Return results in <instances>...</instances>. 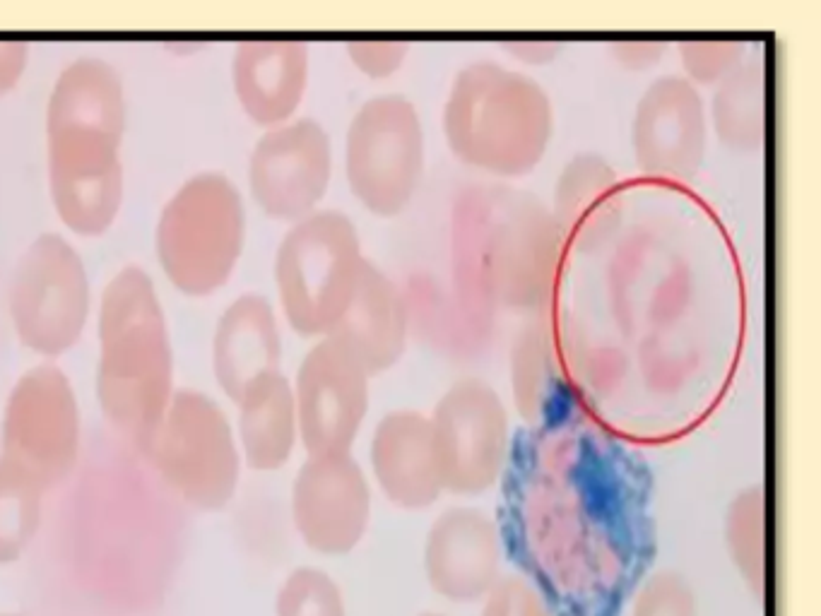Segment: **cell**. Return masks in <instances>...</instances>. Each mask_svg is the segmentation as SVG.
Masks as SVG:
<instances>
[{"label":"cell","mask_w":821,"mask_h":616,"mask_svg":"<svg viewBox=\"0 0 821 616\" xmlns=\"http://www.w3.org/2000/svg\"><path fill=\"white\" fill-rule=\"evenodd\" d=\"M422 616H441V614H422Z\"/></svg>","instance_id":"cell-36"},{"label":"cell","mask_w":821,"mask_h":616,"mask_svg":"<svg viewBox=\"0 0 821 616\" xmlns=\"http://www.w3.org/2000/svg\"><path fill=\"white\" fill-rule=\"evenodd\" d=\"M44 489L0 455V566L15 564L37 537Z\"/></svg>","instance_id":"cell-26"},{"label":"cell","mask_w":821,"mask_h":616,"mask_svg":"<svg viewBox=\"0 0 821 616\" xmlns=\"http://www.w3.org/2000/svg\"><path fill=\"white\" fill-rule=\"evenodd\" d=\"M482 616H549L537 590L521 576L499 578L484 597Z\"/></svg>","instance_id":"cell-30"},{"label":"cell","mask_w":821,"mask_h":616,"mask_svg":"<svg viewBox=\"0 0 821 616\" xmlns=\"http://www.w3.org/2000/svg\"><path fill=\"white\" fill-rule=\"evenodd\" d=\"M369 378L338 337H321L306 352L292 390L309 458L350 453L369 412Z\"/></svg>","instance_id":"cell-12"},{"label":"cell","mask_w":821,"mask_h":616,"mask_svg":"<svg viewBox=\"0 0 821 616\" xmlns=\"http://www.w3.org/2000/svg\"><path fill=\"white\" fill-rule=\"evenodd\" d=\"M244 239V200L220 171H203L183 183L164 205L155 231L164 275L188 296H208L227 284Z\"/></svg>","instance_id":"cell-4"},{"label":"cell","mask_w":821,"mask_h":616,"mask_svg":"<svg viewBox=\"0 0 821 616\" xmlns=\"http://www.w3.org/2000/svg\"><path fill=\"white\" fill-rule=\"evenodd\" d=\"M371 470L393 506L422 511L441 496L429 417L415 410L388 412L371 436Z\"/></svg>","instance_id":"cell-18"},{"label":"cell","mask_w":821,"mask_h":616,"mask_svg":"<svg viewBox=\"0 0 821 616\" xmlns=\"http://www.w3.org/2000/svg\"><path fill=\"white\" fill-rule=\"evenodd\" d=\"M275 616H347L345 597L326 571L301 566L277 590Z\"/></svg>","instance_id":"cell-27"},{"label":"cell","mask_w":821,"mask_h":616,"mask_svg":"<svg viewBox=\"0 0 821 616\" xmlns=\"http://www.w3.org/2000/svg\"><path fill=\"white\" fill-rule=\"evenodd\" d=\"M554 133L549 94L533 77L492 61L465 65L444 106V135L453 157L494 176L530 174Z\"/></svg>","instance_id":"cell-3"},{"label":"cell","mask_w":821,"mask_h":616,"mask_svg":"<svg viewBox=\"0 0 821 616\" xmlns=\"http://www.w3.org/2000/svg\"><path fill=\"white\" fill-rule=\"evenodd\" d=\"M174 354L155 284L138 265L111 277L99 308L97 398L116 431L143 450L174 395Z\"/></svg>","instance_id":"cell-2"},{"label":"cell","mask_w":821,"mask_h":616,"mask_svg":"<svg viewBox=\"0 0 821 616\" xmlns=\"http://www.w3.org/2000/svg\"><path fill=\"white\" fill-rule=\"evenodd\" d=\"M410 44L407 41H350L347 56L359 73L371 80L391 77L403 68Z\"/></svg>","instance_id":"cell-31"},{"label":"cell","mask_w":821,"mask_h":616,"mask_svg":"<svg viewBox=\"0 0 821 616\" xmlns=\"http://www.w3.org/2000/svg\"><path fill=\"white\" fill-rule=\"evenodd\" d=\"M143 453L198 511H222L239 487L241 455L227 414L208 395L176 390Z\"/></svg>","instance_id":"cell-6"},{"label":"cell","mask_w":821,"mask_h":616,"mask_svg":"<svg viewBox=\"0 0 821 616\" xmlns=\"http://www.w3.org/2000/svg\"><path fill=\"white\" fill-rule=\"evenodd\" d=\"M362 361L369 376L398 364L407 345V304L400 287L371 260H364L350 306L330 330Z\"/></svg>","instance_id":"cell-19"},{"label":"cell","mask_w":821,"mask_h":616,"mask_svg":"<svg viewBox=\"0 0 821 616\" xmlns=\"http://www.w3.org/2000/svg\"><path fill=\"white\" fill-rule=\"evenodd\" d=\"M282 337L273 306L261 294H241L217 323L212 369L229 400L239 402L253 381L280 371Z\"/></svg>","instance_id":"cell-21"},{"label":"cell","mask_w":821,"mask_h":616,"mask_svg":"<svg viewBox=\"0 0 821 616\" xmlns=\"http://www.w3.org/2000/svg\"><path fill=\"white\" fill-rule=\"evenodd\" d=\"M352 219L321 210L292 224L275 256L282 311L294 333L326 337L350 306L364 265Z\"/></svg>","instance_id":"cell-5"},{"label":"cell","mask_w":821,"mask_h":616,"mask_svg":"<svg viewBox=\"0 0 821 616\" xmlns=\"http://www.w3.org/2000/svg\"><path fill=\"white\" fill-rule=\"evenodd\" d=\"M441 487L458 496L492 489L509 450V412L480 378H463L441 395L429 417Z\"/></svg>","instance_id":"cell-11"},{"label":"cell","mask_w":821,"mask_h":616,"mask_svg":"<svg viewBox=\"0 0 821 616\" xmlns=\"http://www.w3.org/2000/svg\"><path fill=\"white\" fill-rule=\"evenodd\" d=\"M232 80L241 109L253 123L282 126L299 109L309 85V46L294 39L239 41Z\"/></svg>","instance_id":"cell-17"},{"label":"cell","mask_w":821,"mask_h":616,"mask_svg":"<svg viewBox=\"0 0 821 616\" xmlns=\"http://www.w3.org/2000/svg\"><path fill=\"white\" fill-rule=\"evenodd\" d=\"M239 438L251 470L273 472L287 465L297 446V407L294 390L280 371L265 373L241 395Z\"/></svg>","instance_id":"cell-22"},{"label":"cell","mask_w":821,"mask_h":616,"mask_svg":"<svg viewBox=\"0 0 821 616\" xmlns=\"http://www.w3.org/2000/svg\"><path fill=\"white\" fill-rule=\"evenodd\" d=\"M725 544L754 600L764 604L769 568H766V491L742 489L725 513Z\"/></svg>","instance_id":"cell-25"},{"label":"cell","mask_w":821,"mask_h":616,"mask_svg":"<svg viewBox=\"0 0 821 616\" xmlns=\"http://www.w3.org/2000/svg\"><path fill=\"white\" fill-rule=\"evenodd\" d=\"M345 171L354 198L371 215H400L424 174L417 106L403 94H381L359 106L347 128Z\"/></svg>","instance_id":"cell-8"},{"label":"cell","mask_w":821,"mask_h":616,"mask_svg":"<svg viewBox=\"0 0 821 616\" xmlns=\"http://www.w3.org/2000/svg\"><path fill=\"white\" fill-rule=\"evenodd\" d=\"M511 385L525 422H542L559 405L569 390V364L557 323L535 318L518 333L511 347Z\"/></svg>","instance_id":"cell-23"},{"label":"cell","mask_w":821,"mask_h":616,"mask_svg":"<svg viewBox=\"0 0 821 616\" xmlns=\"http://www.w3.org/2000/svg\"><path fill=\"white\" fill-rule=\"evenodd\" d=\"M0 616H20V614H0Z\"/></svg>","instance_id":"cell-35"},{"label":"cell","mask_w":821,"mask_h":616,"mask_svg":"<svg viewBox=\"0 0 821 616\" xmlns=\"http://www.w3.org/2000/svg\"><path fill=\"white\" fill-rule=\"evenodd\" d=\"M706 145V109L699 90L684 75L653 80L631 121V147L641 174L687 181L704 164Z\"/></svg>","instance_id":"cell-15"},{"label":"cell","mask_w":821,"mask_h":616,"mask_svg":"<svg viewBox=\"0 0 821 616\" xmlns=\"http://www.w3.org/2000/svg\"><path fill=\"white\" fill-rule=\"evenodd\" d=\"M631 616H699L694 590L675 571H660L643 583Z\"/></svg>","instance_id":"cell-29"},{"label":"cell","mask_w":821,"mask_h":616,"mask_svg":"<svg viewBox=\"0 0 821 616\" xmlns=\"http://www.w3.org/2000/svg\"><path fill=\"white\" fill-rule=\"evenodd\" d=\"M711 121L720 145L735 152H756L766 142L769 80L759 61H742L716 85Z\"/></svg>","instance_id":"cell-24"},{"label":"cell","mask_w":821,"mask_h":616,"mask_svg":"<svg viewBox=\"0 0 821 616\" xmlns=\"http://www.w3.org/2000/svg\"><path fill=\"white\" fill-rule=\"evenodd\" d=\"M123 130L121 77L102 58H75L58 75L46 109L51 200L75 234L102 236L121 210Z\"/></svg>","instance_id":"cell-1"},{"label":"cell","mask_w":821,"mask_h":616,"mask_svg":"<svg viewBox=\"0 0 821 616\" xmlns=\"http://www.w3.org/2000/svg\"><path fill=\"white\" fill-rule=\"evenodd\" d=\"M333 147L313 118L270 128L248 159V186L261 210L280 222H301L326 198Z\"/></svg>","instance_id":"cell-13"},{"label":"cell","mask_w":821,"mask_h":616,"mask_svg":"<svg viewBox=\"0 0 821 616\" xmlns=\"http://www.w3.org/2000/svg\"><path fill=\"white\" fill-rule=\"evenodd\" d=\"M679 63L684 68V77L691 85H708L716 87L723 77H728L732 70L744 61L747 46L742 41H682L677 46Z\"/></svg>","instance_id":"cell-28"},{"label":"cell","mask_w":821,"mask_h":616,"mask_svg":"<svg viewBox=\"0 0 821 616\" xmlns=\"http://www.w3.org/2000/svg\"><path fill=\"white\" fill-rule=\"evenodd\" d=\"M612 51L624 68L646 70L660 61V56L665 53V44H658V41H619V44L612 46Z\"/></svg>","instance_id":"cell-33"},{"label":"cell","mask_w":821,"mask_h":616,"mask_svg":"<svg viewBox=\"0 0 821 616\" xmlns=\"http://www.w3.org/2000/svg\"><path fill=\"white\" fill-rule=\"evenodd\" d=\"M506 51L518 56L525 63H549L557 58L561 51V44H552V41H516V44H506Z\"/></svg>","instance_id":"cell-34"},{"label":"cell","mask_w":821,"mask_h":616,"mask_svg":"<svg viewBox=\"0 0 821 616\" xmlns=\"http://www.w3.org/2000/svg\"><path fill=\"white\" fill-rule=\"evenodd\" d=\"M371 518V489L352 453L309 458L292 487V520L313 552L350 554Z\"/></svg>","instance_id":"cell-14"},{"label":"cell","mask_w":821,"mask_h":616,"mask_svg":"<svg viewBox=\"0 0 821 616\" xmlns=\"http://www.w3.org/2000/svg\"><path fill=\"white\" fill-rule=\"evenodd\" d=\"M0 455L41 489L66 482L80 455V410L73 385L58 366L22 373L5 405Z\"/></svg>","instance_id":"cell-10"},{"label":"cell","mask_w":821,"mask_h":616,"mask_svg":"<svg viewBox=\"0 0 821 616\" xmlns=\"http://www.w3.org/2000/svg\"><path fill=\"white\" fill-rule=\"evenodd\" d=\"M564 244L598 251L622 222V181L600 154H578L561 169L552 210Z\"/></svg>","instance_id":"cell-20"},{"label":"cell","mask_w":821,"mask_h":616,"mask_svg":"<svg viewBox=\"0 0 821 616\" xmlns=\"http://www.w3.org/2000/svg\"><path fill=\"white\" fill-rule=\"evenodd\" d=\"M561 248L564 239L547 207L525 195H506L484 215L475 277L496 304L540 311L557 287Z\"/></svg>","instance_id":"cell-7"},{"label":"cell","mask_w":821,"mask_h":616,"mask_svg":"<svg viewBox=\"0 0 821 616\" xmlns=\"http://www.w3.org/2000/svg\"><path fill=\"white\" fill-rule=\"evenodd\" d=\"M424 568L431 590L458 604L480 602L499 583L501 542L480 508H448L429 527Z\"/></svg>","instance_id":"cell-16"},{"label":"cell","mask_w":821,"mask_h":616,"mask_svg":"<svg viewBox=\"0 0 821 616\" xmlns=\"http://www.w3.org/2000/svg\"><path fill=\"white\" fill-rule=\"evenodd\" d=\"M90 280L63 236L41 234L17 260L10 282V318L17 340L41 357H61L85 330Z\"/></svg>","instance_id":"cell-9"},{"label":"cell","mask_w":821,"mask_h":616,"mask_svg":"<svg viewBox=\"0 0 821 616\" xmlns=\"http://www.w3.org/2000/svg\"><path fill=\"white\" fill-rule=\"evenodd\" d=\"M29 46L25 41H0V94L10 92L27 68Z\"/></svg>","instance_id":"cell-32"}]
</instances>
